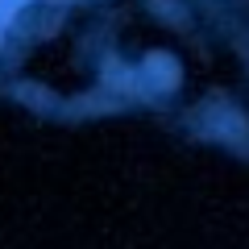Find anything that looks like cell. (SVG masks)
I'll return each instance as SVG.
<instances>
[{
  "label": "cell",
  "mask_w": 249,
  "mask_h": 249,
  "mask_svg": "<svg viewBox=\"0 0 249 249\" xmlns=\"http://www.w3.org/2000/svg\"><path fill=\"white\" fill-rule=\"evenodd\" d=\"M154 75H166V88H175L178 83V67H175V58H166V54H150V62H145Z\"/></svg>",
  "instance_id": "6da1fadb"
},
{
  "label": "cell",
  "mask_w": 249,
  "mask_h": 249,
  "mask_svg": "<svg viewBox=\"0 0 249 249\" xmlns=\"http://www.w3.org/2000/svg\"><path fill=\"white\" fill-rule=\"evenodd\" d=\"M21 4H29V0H0V29H4L13 17H17V9H21Z\"/></svg>",
  "instance_id": "7a4b0ae2"
}]
</instances>
